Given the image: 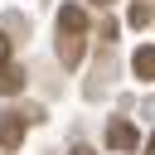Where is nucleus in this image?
Instances as JSON below:
<instances>
[{"label":"nucleus","instance_id":"obj_1","mask_svg":"<svg viewBox=\"0 0 155 155\" xmlns=\"http://www.w3.org/2000/svg\"><path fill=\"white\" fill-rule=\"evenodd\" d=\"M87 34H92L87 15H82L78 5H63V10H58V58H63V68H78V63H82Z\"/></svg>","mask_w":155,"mask_h":155},{"label":"nucleus","instance_id":"obj_2","mask_svg":"<svg viewBox=\"0 0 155 155\" xmlns=\"http://www.w3.org/2000/svg\"><path fill=\"white\" fill-rule=\"evenodd\" d=\"M34 116H39V111H5V116H0V150H19L24 126H29Z\"/></svg>","mask_w":155,"mask_h":155},{"label":"nucleus","instance_id":"obj_3","mask_svg":"<svg viewBox=\"0 0 155 155\" xmlns=\"http://www.w3.org/2000/svg\"><path fill=\"white\" fill-rule=\"evenodd\" d=\"M136 140H140V136H136L131 121H111V126H107V145H111V150H136Z\"/></svg>","mask_w":155,"mask_h":155},{"label":"nucleus","instance_id":"obj_4","mask_svg":"<svg viewBox=\"0 0 155 155\" xmlns=\"http://www.w3.org/2000/svg\"><path fill=\"white\" fill-rule=\"evenodd\" d=\"M0 92H5V97L24 92V68H15V63H0Z\"/></svg>","mask_w":155,"mask_h":155},{"label":"nucleus","instance_id":"obj_5","mask_svg":"<svg viewBox=\"0 0 155 155\" xmlns=\"http://www.w3.org/2000/svg\"><path fill=\"white\" fill-rule=\"evenodd\" d=\"M131 68H136V78H140V82H155V48H150V44H145V48H136Z\"/></svg>","mask_w":155,"mask_h":155},{"label":"nucleus","instance_id":"obj_6","mask_svg":"<svg viewBox=\"0 0 155 155\" xmlns=\"http://www.w3.org/2000/svg\"><path fill=\"white\" fill-rule=\"evenodd\" d=\"M145 19H150V5H131V24H136V29H140V24H145Z\"/></svg>","mask_w":155,"mask_h":155},{"label":"nucleus","instance_id":"obj_7","mask_svg":"<svg viewBox=\"0 0 155 155\" xmlns=\"http://www.w3.org/2000/svg\"><path fill=\"white\" fill-rule=\"evenodd\" d=\"M0 63H10V34L0 29Z\"/></svg>","mask_w":155,"mask_h":155},{"label":"nucleus","instance_id":"obj_8","mask_svg":"<svg viewBox=\"0 0 155 155\" xmlns=\"http://www.w3.org/2000/svg\"><path fill=\"white\" fill-rule=\"evenodd\" d=\"M145 155H155V131H150V140H145Z\"/></svg>","mask_w":155,"mask_h":155},{"label":"nucleus","instance_id":"obj_9","mask_svg":"<svg viewBox=\"0 0 155 155\" xmlns=\"http://www.w3.org/2000/svg\"><path fill=\"white\" fill-rule=\"evenodd\" d=\"M73 155H92V150H87V145H78V150H73Z\"/></svg>","mask_w":155,"mask_h":155},{"label":"nucleus","instance_id":"obj_10","mask_svg":"<svg viewBox=\"0 0 155 155\" xmlns=\"http://www.w3.org/2000/svg\"><path fill=\"white\" fill-rule=\"evenodd\" d=\"M97 5H111V0H97Z\"/></svg>","mask_w":155,"mask_h":155}]
</instances>
